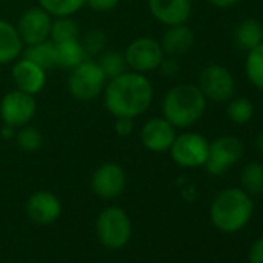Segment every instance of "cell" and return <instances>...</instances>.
Segmentation results:
<instances>
[{
	"instance_id": "cell-30",
	"label": "cell",
	"mask_w": 263,
	"mask_h": 263,
	"mask_svg": "<svg viewBox=\"0 0 263 263\" xmlns=\"http://www.w3.org/2000/svg\"><path fill=\"white\" fill-rule=\"evenodd\" d=\"M115 132L118 137H130L132 132H134V118H125V116H119L115 118Z\"/></svg>"
},
{
	"instance_id": "cell-27",
	"label": "cell",
	"mask_w": 263,
	"mask_h": 263,
	"mask_svg": "<svg viewBox=\"0 0 263 263\" xmlns=\"http://www.w3.org/2000/svg\"><path fill=\"white\" fill-rule=\"evenodd\" d=\"M14 137H16L17 146H19L24 152H28V154L39 151V149L42 147V144H44V137H42V134H41V132H39L36 127H33V125H30V124L19 127L17 134H16Z\"/></svg>"
},
{
	"instance_id": "cell-33",
	"label": "cell",
	"mask_w": 263,
	"mask_h": 263,
	"mask_svg": "<svg viewBox=\"0 0 263 263\" xmlns=\"http://www.w3.org/2000/svg\"><path fill=\"white\" fill-rule=\"evenodd\" d=\"M248 260H249V263H263V237L257 238L251 245Z\"/></svg>"
},
{
	"instance_id": "cell-28",
	"label": "cell",
	"mask_w": 263,
	"mask_h": 263,
	"mask_svg": "<svg viewBox=\"0 0 263 263\" xmlns=\"http://www.w3.org/2000/svg\"><path fill=\"white\" fill-rule=\"evenodd\" d=\"M228 118L235 124H248L254 116V105L248 98H235L226 107Z\"/></svg>"
},
{
	"instance_id": "cell-11",
	"label": "cell",
	"mask_w": 263,
	"mask_h": 263,
	"mask_svg": "<svg viewBox=\"0 0 263 263\" xmlns=\"http://www.w3.org/2000/svg\"><path fill=\"white\" fill-rule=\"evenodd\" d=\"M53 17L41 7H31L22 13L16 25L24 45H34L50 41Z\"/></svg>"
},
{
	"instance_id": "cell-7",
	"label": "cell",
	"mask_w": 263,
	"mask_h": 263,
	"mask_svg": "<svg viewBox=\"0 0 263 263\" xmlns=\"http://www.w3.org/2000/svg\"><path fill=\"white\" fill-rule=\"evenodd\" d=\"M164 56L166 54L160 45V41L147 36L134 39L124 51L127 67L132 71L143 73V74L158 70Z\"/></svg>"
},
{
	"instance_id": "cell-18",
	"label": "cell",
	"mask_w": 263,
	"mask_h": 263,
	"mask_svg": "<svg viewBox=\"0 0 263 263\" xmlns=\"http://www.w3.org/2000/svg\"><path fill=\"white\" fill-rule=\"evenodd\" d=\"M25 45L17 33V28L8 22L0 19V65H7L19 59Z\"/></svg>"
},
{
	"instance_id": "cell-34",
	"label": "cell",
	"mask_w": 263,
	"mask_h": 263,
	"mask_svg": "<svg viewBox=\"0 0 263 263\" xmlns=\"http://www.w3.org/2000/svg\"><path fill=\"white\" fill-rule=\"evenodd\" d=\"M208 2L217 8H229V7L237 5L240 0H208Z\"/></svg>"
},
{
	"instance_id": "cell-29",
	"label": "cell",
	"mask_w": 263,
	"mask_h": 263,
	"mask_svg": "<svg viewBox=\"0 0 263 263\" xmlns=\"http://www.w3.org/2000/svg\"><path fill=\"white\" fill-rule=\"evenodd\" d=\"M87 56H98L107 47V36L101 30H90L81 41Z\"/></svg>"
},
{
	"instance_id": "cell-25",
	"label": "cell",
	"mask_w": 263,
	"mask_h": 263,
	"mask_svg": "<svg viewBox=\"0 0 263 263\" xmlns=\"http://www.w3.org/2000/svg\"><path fill=\"white\" fill-rule=\"evenodd\" d=\"M245 71L249 82L263 91V42L248 51Z\"/></svg>"
},
{
	"instance_id": "cell-35",
	"label": "cell",
	"mask_w": 263,
	"mask_h": 263,
	"mask_svg": "<svg viewBox=\"0 0 263 263\" xmlns=\"http://www.w3.org/2000/svg\"><path fill=\"white\" fill-rule=\"evenodd\" d=\"M254 147H255V151L263 157V134H258V135L255 137V140H254Z\"/></svg>"
},
{
	"instance_id": "cell-10",
	"label": "cell",
	"mask_w": 263,
	"mask_h": 263,
	"mask_svg": "<svg viewBox=\"0 0 263 263\" xmlns=\"http://www.w3.org/2000/svg\"><path fill=\"white\" fill-rule=\"evenodd\" d=\"M198 88L208 101L226 102L234 96L235 81L232 73L218 64H211L204 67L200 73Z\"/></svg>"
},
{
	"instance_id": "cell-24",
	"label": "cell",
	"mask_w": 263,
	"mask_h": 263,
	"mask_svg": "<svg viewBox=\"0 0 263 263\" xmlns=\"http://www.w3.org/2000/svg\"><path fill=\"white\" fill-rule=\"evenodd\" d=\"M98 65L101 67L102 73L105 74L107 81L121 76L122 73L127 71V62L124 58V53L118 51V50H104L99 54V59L96 61Z\"/></svg>"
},
{
	"instance_id": "cell-3",
	"label": "cell",
	"mask_w": 263,
	"mask_h": 263,
	"mask_svg": "<svg viewBox=\"0 0 263 263\" xmlns=\"http://www.w3.org/2000/svg\"><path fill=\"white\" fill-rule=\"evenodd\" d=\"M208 99L194 84H178L172 87L161 102L163 116L175 128H187L203 118Z\"/></svg>"
},
{
	"instance_id": "cell-31",
	"label": "cell",
	"mask_w": 263,
	"mask_h": 263,
	"mask_svg": "<svg viewBox=\"0 0 263 263\" xmlns=\"http://www.w3.org/2000/svg\"><path fill=\"white\" fill-rule=\"evenodd\" d=\"M121 0H87L85 7L96 13H108L119 5Z\"/></svg>"
},
{
	"instance_id": "cell-5",
	"label": "cell",
	"mask_w": 263,
	"mask_h": 263,
	"mask_svg": "<svg viewBox=\"0 0 263 263\" xmlns=\"http://www.w3.org/2000/svg\"><path fill=\"white\" fill-rule=\"evenodd\" d=\"M96 235L108 249L124 248L132 237V221L128 214L118 208H105L96 218Z\"/></svg>"
},
{
	"instance_id": "cell-23",
	"label": "cell",
	"mask_w": 263,
	"mask_h": 263,
	"mask_svg": "<svg viewBox=\"0 0 263 263\" xmlns=\"http://www.w3.org/2000/svg\"><path fill=\"white\" fill-rule=\"evenodd\" d=\"M241 189L251 197L260 195L263 192V164L251 161L240 172Z\"/></svg>"
},
{
	"instance_id": "cell-20",
	"label": "cell",
	"mask_w": 263,
	"mask_h": 263,
	"mask_svg": "<svg viewBox=\"0 0 263 263\" xmlns=\"http://www.w3.org/2000/svg\"><path fill=\"white\" fill-rule=\"evenodd\" d=\"M263 42V27L255 19L241 22L235 30V44L241 50H252Z\"/></svg>"
},
{
	"instance_id": "cell-4",
	"label": "cell",
	"mask_w": 263,
	"mask_h": 263,
	"mask_svg": "<svg viewBox=\"0 0 263 263\" xmlns=\"http://www.w3.org/2000/svg\"><path fill=\"white\" fill-rule=\"evenodd\" d=\"M107 78L96 61L85 59L82 64L70 70L67 87L70 95L81 102H88L102 95Z\"/></svg>"
},
{
	"instance_id": "cell-36",
	"label": "cell",
	"mask_w": 263,
	"mask_h": 263,
	"mask_svg": "<svg viewBox=\"0 0 263 263\" xmlns=\"http://www.w3.org/2000/svg\"><path fill=\"white\" fill-rule=\"evenodd\" d=\"M0 134H2V137H5V140L14 138V127L4 125V127H2V130H0Z\"/></svg>"
},
{
	"instance_id": "cell-15",
	"label": "cell",
	"mask_w": 263,
	"mask_h": 263,
	"mask_svg": "<svg viewBox=\"0 0 263 263\" xmlns=\"http://www.w3.org/2000/svg\"><path fill=\"white\" fill-rule=\"evenodd\" d=\"M147 7L152 17L166 27L186 24L192 14L191 0H147Z\"/></svg>"
},
{
	"instance_id": "cell-26",
	"label": "cell",
	"mask_w": 263,
	"mask_h": 263,
	"mask_svg": "<svg viewBox=\"0 0 263 263\" xmlns=\"http://www.w3.org/2000/svg\"><path fill=\"white\" fill-rule=\"evenodd\" d=\"M39 7L44 8L51 17H68L81 11L87 0H37Z\"/></svg>"
},
{
	"instance_id": "cell-19",
	"label": "cell",
	"mask_w": 263,
	"mask_h": 263,
	"mask_svg": "<svg viewBox=\"0 0 263 263\" xmlns=\"http://www.w3.org/2000/svg\"><path fill=\"white\" fill-rule=\"evenodd\" d=\"M56 48V68L62 70H73L85 59H88L81 41H70L54 44Z\"/></svg>"
},
{
	"instance_id": "cell-1",
	"label": "cell",
	"mask_w": 263,
	"mask_h": 263,
	"mask_svg": "<svg viewBox=\"0 0 263 263\" xmlns=\"http://www.w3.org/2000/svg\"><path fill=\"white\" fill-rule=\"evenodd\" d=\"M104 105L113 118H138L146 113L154 101L152 81L137 71H125L118 78L107 81Z\"/></svg>"
},
{
	"instance_id": "cell-6",
	"label": "cell",
	"mask_w": 263,
	"mask_h": 263,
	"mask_svg": "<svg viewBox=\"0 0 263 263\" xmlns=\"http://www.w3.org/2000/svg\"><path fill=\"white\" fill-rule=\"evenodd\" d=\"M209 152V141L197 132H186L177 135L169 154L171 158L181 167L194 169L204 166Z\"/></svg>"
},
{
	"instance_id": "cell-9",
	"label": "cell",
	"mask_w": 263,
	"mask_h": 263,
	"mask_svg": "<svg viewBox=\"0 0 263 263\" xmlns=\"http://www.w3.org/2000/svg\"><path fill=\"white\" fill-rule=\"evenodd\" d=\"M37 111V102L33 95L22 90H11L0 99V118L5 125L19 128L30 124Z\"/></svg>"
},
{
	"instance_id": "cell-8",
	"label": "cell",
	"mask_w": 263,
	"mask_h": 263,
	"mask_svg": "<svg viewBox=\"0 0 263 263\" xmlns=\"http://www.w3.org/2000/svg\"><path fill=\"white\" fill-rule=\"evenodd\" d=\"M245 154V146L240 138L234 135H224L212 143H209L208 160L204 167L208 174L218 177L223 175L228 169L235 166Z\"/></svg>"
},
{
	"instance_id": "cell-2",
	"label": "cell",
	"mask_w": 263,
	"mask_h": 263,
	"mask_svg": "<svg viewBox=\"0 0 263 263\" xmlns=\"http://www.w3.org/2000/svg\"><path fill=\"white\" fill-rule=\"evenodd\" d=\"M254 201L241 187H226L220 191L211 203V221L224 234L241 231L252 218Z\"/></svg>"
},
{
	"instance_id": "cell-22",
	"label": "cell",
	"mask_w": 263,
	"mask_h": 263,
	"mask_svg": "<svg viewBox=\"0 0 263 263\" xmlns=\"http://www.w3.org/2000/svg\"><path fill=\"white\" fill-rule=\"evenodd\" d=\"M79 34H81L79 25L73 19V16H68V17H53L51 33H50V41L53 44L79 41Z\"/></svg>"
},
{
	"instance_id": "cell-37",
	"label": "cell",
	"mask_w": 263,
	"mask_h": 263,
	"mask_svg": "<svg viewBox=\"0 0 263 263\" xmlns=\"http://www.w3.org/2000/svg\"><path fill=\"white\" fill-rule=\"evenodd\" d=\"M10 2H13V0H10Z\"/></svg>"
},
{
	"instance_id": "cell-32",
	"label": "cell",
	"mask_w": 263,
	"mask_h": 263,
	"mask_svg": "<svg viewBox=\"0 0 263 263\" xmlns=\"http://www.w3.org/2000/svg\"><path fill=\"white\" fill-rule=\"evenodd\" d=\"M158 70L161 71L163 76H166V78H174V76L180 71V65H178V62H177L175 58H172V56H167V58H166V56H164V59L161 61Z\"/></svg>"
},
{
	"instance_id": "cell-17",
	"label": "cell",
	"mask_w": 263,
	"mask_h": 263,
	"mask_svg": "<svg viewBox=\"0 0 263 263\" xmlns=\"http://www.w3.org/2000/svg\"><path fill=\"white\" fill-rule=\"evenodd\" d=\"M194 42H195L194 31L186 24H181V25L167 27V30L164 31L160 41V45L166 56L177 58L186 54L194 47Z\"/></svg>"
},
{
	"instance_id": "cell-12",
	"label": "cell",
	"mask_w": 263,
	"mask_h": 263,
	"mask_svg": "<svg viewBox=\"0 0 263 263\" xmlns=\"http://www.w3.org/2000/svg\"><path fill=\"white\" fill-rule=\"evenodd\" d=\"M125 184V172L116 163H104L91 175V191L104 200L118 198L124 192Z\"/></svg>"
},
{
	"instance_id": "cell-14",
	"label": "cell",
	"mask_w": 263,
	"mask_h": 263,
	"mask_svg": "<svg viewBox=\"0 0 263 263\" xmlns=\"http://www.w3.org/2000/svg\"><path fill=\"white\" fill-rule=\"evenodd\" d=\"M11 78L17 90H22L28 95H37L44 90L47 84V70L31 62L27 58L14 61L11 68Z\"/></svg>"
},
{
	"instance_id": "cell-13",
	"label": "cell",
	"mask_w": 263,
	"mask_h": 263,
	"mask_svg": "<svg viewBox=\"0 0 263 263\" xmlns=\"http://www.w3.org/2000/svg\"><path fill=\"white\" fill-rule=\"evenodd\" d=\"M175 137V127L164 116H157L146 121L140 134L141 144L144 146V149L154 154L169 152Z\"/></svg>"
},
{
	"instance_id": "cell-16",
	"label": "cell",
	"mask_w": 263,
	"mask_h": 263,
	"mask_svg": "<svg viewBox=\"0 0 263 263\" xmlns=\"http://www.w3.org/2000/svg\"><path fill=\"white\" fill-rule=\"evenodd\" d=\"M27 214L37 224H51L62 214V203L50 191H37L27 200Z\"/></svg>"
},
{
	"instance_id": "cell-21",
	"label": "cell",
	"mask_w": 263,
	"mask_h": 263,
	"mask_svg": "<svg viewBox=\"0 0 263 263\" xmlns=\"http://www.w3.org/2000/svg\"><path fill=\"white\" fill-rule=\"evenodd\" d=\"M22 56L37 64L47 71L51 68H56V48L51 41H45L41 44H34V45H27V48H24L22 51Z\"/></svg>"
}]
</instances>
